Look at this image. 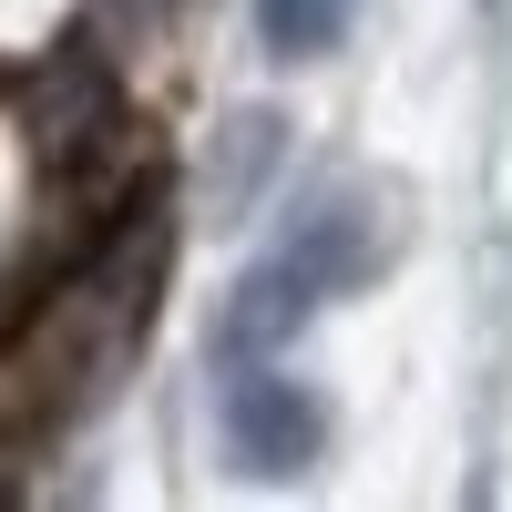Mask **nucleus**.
I'll return each instance as SVG.
<instances>
[{
    "mask_svg": "<svg viewBox=\"0 0 512 512\" xmlns=\"http://www.w3.org/2000/svg\"><path fill=\"white\" fill-rule=\"evenodd\" d=\"M277 164H287V113H277V103L226 113L216 144H205V226H246L256 205H267Z\"/></svg>",
    "mask_w": 512,
    "mask_h": 512,
    "instance_id": "4",
    "label": "nucleus"
},
{
    "mask_svg": "<svg viewBox=\"0 0 512 512\" xmlns=\"http://www.w3.org/2000/svg\"><path fill=\"white\" fill-rule=\"evenodd\" d=\"M256 41L277 62H328L349 41V0H256Z\"/></svg>",
    "mask_w": 512,
    "mask_h": 512,
    "instance_id": "5",
    "label": "nucleus"
},
{
    "mask_svg": "<svg viewBox=\"0 0 512 512\" xmlns=\"http://www.w3.org/2000/svg\"><path fill=\"white\" fill-rule=\"evenodd\" d=\"M308 318H318V277L297 267L287 246H267V256H256V267L226 287L216 328H205V359H216V369H246V359H287L297 338H308Z\"/></svg>",
    "mask_w": 512,
    "mask_h": 512,
    "instance_id": "3",
    "label": "nucleus"
},
{
    "mask_svg": "<svg viewBox=\"0 0 512 512\" xmlns=\"http://www.w3.org/2000/svg\"><path fill=\"white\" fill-rule=\"evenodd\" d=\"M277 246L318 277V297H349V287H369L400 256V195L379 175H328V185L297 195V216H287Z\"/></svg>",
    "mask_w": 512,
    "mask_h": 512,
    "instance_id": "2",
    "label": "nucleus"
},
{
    "mask_svg": "<svg viewBox=\"0 0 512 512\" xmlns=\"http://www.w3.org/2000/svg\"><path fill=\"white\" fill-rule=\"evenodd\" d=\"M216 431H226V461L246 482H308L328 451V400L308 379H287L277 359H246V369H226Z\"/></svg>",
    "mask_w": 512,
    "mask_h": 512,
    "instance_id": "1",
    "label": "nucleus"
}]
</instances>
